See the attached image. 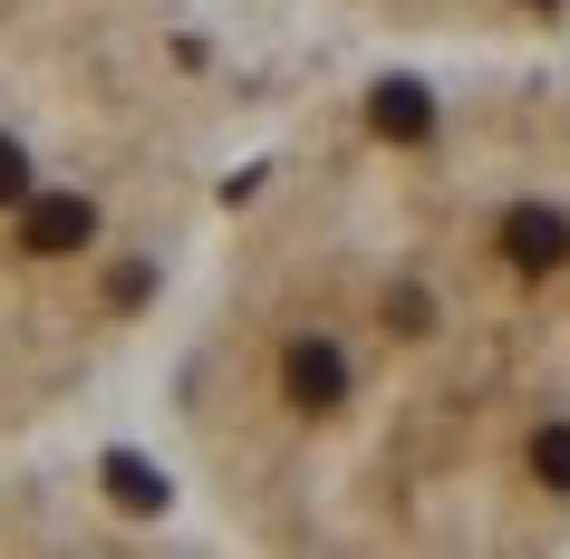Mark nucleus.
<instances>
[{
  "instance_id": "obj_3",
  "label": "nucleus",
  "mask_w": 570,
  "mask_h": 559,
  "mask_svg": "<svg viewBox=\"0 0 570 559\" xmlns=\"http://www.w3.org/2000/svg\"><path fill=\"white\" fill-rule=\"evenodd\" d=\"M503 261L512 270H561L570 261V222L551 203H512L503 212Z\"/></svg>"
},
{
  "instance_id": "obj_1",
  "label": "nucleus",
  "mask_w": 570,
  "mask_h": 559,
  "mask_svg": "<svg viewBox=\"0 0 570 559\" xmlns=\"http://www.w3.org/2000/svg\"><path fill=\"white\" fill-rule=\"evenodd\" d=\"M281 386H291V406H301V415H330L338 396H348V357H338L330 338H291V357H281Z\"/></svg>"
},
{
  "instance_id": "obj_7",
  "label": "nucleus",
  "mask_w": 570,
  "mask_h": 559,
  "mask_svg": "<svg viewBox=\"0 0 570 559\" xmlns=\"http://www.w3.org/2000/svg\"><path fill=\"white\" fill-rule=\"evenodd\" d=\"M20 193H30V154L0 136V203H20Z\"/></svg>"
},
{
  "instance_id": "obj_4",
  "label": "nucleus",
  "mask_w": 570,
  "mask_h": 559,
  "mask_svg": "<svg viewBox=\"0 0 570 559\" xmlns=\"http://www.w3.org/2000/svg\"><path fill=\"white\" fill-rule=\"evenodd\" d=\"M425 126H435L425 88H377V136H425Z\"/></svg>"
},
{
  "instance_id": "obj_6",
  "label": "nucleus",
  "mask_w": 570,
  "mask_h": 559,
  "mask_svg": "<svg viewBox=\"0 0 570 559\" xmlns=\"http://www.w3.org/2000/svg\"><path fill=\"white\" fill-rule=\"evenodd\" d=\"M107 482H117V501H126V511H155V501H165V492H155V472L136 463V453H117V463H107Z\"/></svg>"
},
{
  "instance_id": "obj_5",
  "label": "nucleus",
  "mask_w": 570,
  "mask_h": 559,
  "mask_svg": "<svg viewBox=\"0 0 570 559\" xmlns=\"http://www.w3.org/2000/svg\"><path fill=\"white\" fill-rule=\"evenodd\" d=\"M532 472L551 482V492H570V425H541L532 435Z\"/></svg>"
},
{
  "instance_id": "obj_2",
  "label": "nucleus",
  "mask_w": 570,
  "mask_h": 559,
  "mask_svg": "<svg viewBox=\"0 0 570 559\" xmlns=\"http://www.w3.org/2000/svg\"><path fill=\"white\" fill-rule=\"evenodd\" d=\"M88 232H97V203H88V193H39L30 222H20V241H30L39 261H68V251H88Z\"/></svg>"
}]
</instances>
